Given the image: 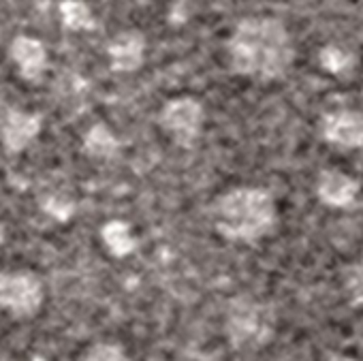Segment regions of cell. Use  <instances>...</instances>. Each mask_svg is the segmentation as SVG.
<instances>
[{
  "label": "cell",
  "instance_id": "6da1fadb",
  "mask_svg": "<svg viewBox=\"0 0 363 361\" xmlns=\"http://www.w3.org/2000/svg\"><path fill=\"white\" fill-rule=\"evenodd\" d=\"M229 69L259 84L280 82L295 65V45L278 18H244L227 39Z\"/></svg>",
  "mask_w": 363,
  "mask_h": 361
},
{
  "label": "cell",
  "instance_id": "7a4b0ae2",
  "mask_svg": "<svg viewBox=\"0 0 363 361\" xmlns=\"http://www.w3.org/2000/svg\"><path fill=\"white\" fill-rule=\"evenodd\" d=\"M210 223L227 242L257 244L274 233L278 225V208L269 191L259 187H238L212 201Z\"/></svg>",
  "mask_w": 363,
  "mask_h": 361
},
{
  "label": "cell",
  "instance_id": "3957f363",
  "mask_svg": "<svg viewBox=\"0 0 363 361\" xmlns=\"http://www.w3.org/2000/svg\"><path fill=\"white\" fill-rule=\"evenodd\" d=\"M225 331L235 350H257L276 331V312L267 301L252 295H238L227 306Z\"/></svg>",
  "mask_w": 363,
  "mask_h": 361
},
{
  "label": "cell",
  "instance_id": "277c9868",
  "mask_svg": "<svg viewBox=\"0 0 363 361\" xmlns=\"http://www.w3.org/2000/svg\"><path fill=\"white\" fill-rule=\"evenodd\" d=\"M206 124V107L195 96H175L158 111V126L162 133L184 150H193L201 139Z\"/></svg>",
  "mask_w": 363,
  "mask_h": 361
},
{
  "label": "cell",
  "instance_id": "5b68a950",
  "mask_svg": "<svg viewBox=\"0 0 363 361\" xmlns=\"http://www.w3.org/2000/svg\"><path fill=\"white\" fill-rule=\"evenodd\" d=\"M43 299V282L35 272L18 270L0 274V310H5L11 318L26 321L37 316Z\"/></svg>",
  "mask_w": 363,
  "mask_h": 361
},
{
  "label": "cell",
  "instance_id": "8992f818",
  "mask_svg": "<svg viewBox=\"0 0 363 361\" xmlns=\"http://www.w3.org/2000/svg\"><path fill=\"white\" fill-rule=\"evenodd\" d=\"M320 137L340 150H361L363 148V111L357 109H335L323 116Z\"/></svg>",
  "mask_w": 363,
  "mask_h": 361
},
{
  "label": "cell",
  "instance_id": "52a82bcc",
  "mask_svg": "<svg viewBox=\"0 0 363 361\" xmlns=\"http://www.w3.org/2000/svg\"><path fill=\"white\" fill-rule=\"evenodd\" d=\"M43 128L41 113L9 109L0 120V143L7 154H22L39 137Z\"/></svg>",
  "mask_w": 363,
  "mask_h": 361
},
{
  "label": "cell",
  "instance_id": "ba28073f",
  "mask_svg": "<svg viewBox=\"0 0 363 361\" xmlns=\"http://www.w3.org/2000/svg\"><path fill=\"white\" fill-rule=\"evenodd\" d=\"M361 184L340 169H323L316 177V197L323 206L346 210L357 204Z\"/></svg>",
  "mask_w": 363,
  "mask_h": 361
},
{
  "label": "cell",
  "instance_id": "9c48e42d",
  "mask_svg": "<svg viewBox=\"0 0 363 361\" xmlns=\"http://www.w3.org/2000/svg\"><path fill=\"white\" fill-rule=\"evenodd\" d=\"M9 58L24 82H39L48 69L50 54L41 39L18 35L9 45Z\"/></svg>",
  "mask_w": 363,
  "mask_h": 361
},
{
  "label": "cell",
  "instance_id": "30bf717a",
  "mask_svg": "<svg viewBox=\"0 0 363 361\" xmlns=\"http://www.w3.org/2000/svg\"><path fill=\"white\" fill-rule=\"evenodd\" d=\"M105 52L113 73H135L145 60V37L139 30H122L107 43Z\"/></svg>",
  "mask_w": 363,
  "mask_h": 361
},
{
  "label": "cell",
  "instance_id": "8fae6325",
  "mask_svg": "<svg viewBox=\"0 0 363 361\" xmlns=\"http://www.w3.org/2000/svg\"><path fill=\"white\" fill-rule=\"evenodd\" d=\"M82 150L94 160H111L120 154V139L107 124L96 122L86 130L82 139Z\"/></svg>",
  "mask_w": 363,
  "mask_h": 361
},
{
  "label": "cell",
  "instance_id": "7c38bea8",
  "mask_svg": "<svg viewBox=\"0 0 363 361\" xmlns=\"http://www.w3.org/2000/svg\"><path fill=\"white\" fill-rule=\"evenodd\" d=\"M101 240L105 244V248L109 250L111 257L116 259H124L128 255H133L137 250V238L133 235V229L128 223L113 218L107 221L101 229Z\"/></svg>",
  "mask_w": 363,
  "mask_h": 361
},
{
  "label": "cell",
  "instance_id": "4fadbf2b",
  "mask_svg": "<svg viewBox=\"0 0 363 361\" xmlns=\"http://www.w3.org/2000/svg\"><path fill=\"white\" fill-rule=\"evenodd\" d=\"M58 11H60L62 26L71 33L94 30V26H96L92 9L84 3V0H60Z\"/></svg>",
  "mask_w": 363,
  "mask_h": 361
},
{
  "label": "cell",
  "instance_id": "5bb4252c",
  "mask_svg": "<svg viewBox=\"0 0 363 361\" xmlns=\"http://www.w3.org/2000/svg\"><path fill=\"white\" fill-rule=\"evenodd\" d=\"M318 62H320L323 71H327L331 75H337V77L348 75L354 69V56L348 50H344L340 45H333V43L325 45L318 52Z\"/></svg>",
  "mask_w": 363,
  "mask_h": 361
},
{
  "label": "cell",
  "instance_id": "9a60e30c",
  "mask_svg": "<svg viewBox=\"0 0 363 361\" xmlns=\"http://www.w3.org/2000/svg\"><path fill=\"white\" fill-rule=\"evenodd\" d=\"M344 293L352 308H363V255L346 267Z\"/></svg>",
  "mask_w": 363,
  "mask_h": 361
},
{
  "label": "cell",
  "instance_id": "2e32d148",
  "mask_svg": "<svg viewBox=\"0 0 363 361\" xmlns=\"http://www.w3.org/2000/svg\"><path fill=\"white\" fill-rule=\"evenodd\" d=\"M79 361H133L128 352L113 342H96L84 350Z\"/></svg>",
  "mask_w": 363,
  "mask_h": 361
},
{
  "label": "cell",
  "instance_id": "e0dca14e",
  "mask_svg": "<svg viewBox=\"0 0 363 361\" xmlns=\"http://www.w3.org/2000/svg\"><path fill=\"white\" fill-rule=\"evenodd\" d=\"M325 361H359V359H354V357H348V355H337V352H333V355H329Z\"/></svg>",
  "mask_w": 363,
  "mask_h": 361
},
{
  "label": "cell",
  "instance_id": "ac0fdd59",
  "mask_svg": "<svg viewBox=\"0 0 363 361\" xmlns=\"http://www.w3.org/2000/svg\"><path fill=\"white\" fill-rule=\"evenodd\" d=\"M5 240H7V229H5V225L0 223V246L5 244Z\"/></svg>",
  "mask_w": 363,
  "mask_h": 361
}]
</instances>
